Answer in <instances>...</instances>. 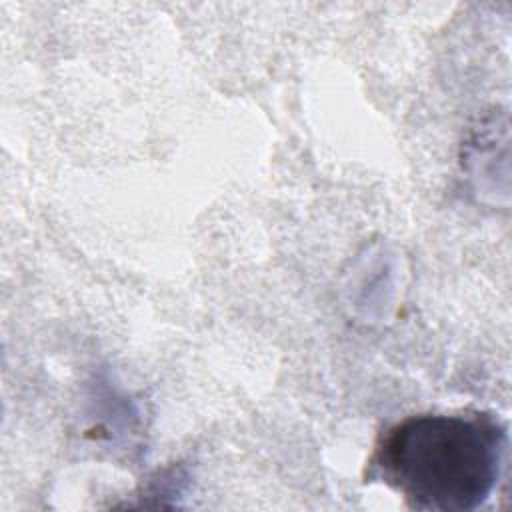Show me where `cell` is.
Listing matches in <instances>:
<instances>
[{"instance_id":"6da1fadb","label":"cell","mask_w":512,"mask_h":512,"mask_svg":"<svg viewBox=\"0 0 512 512\" xmlns=\"http://www.w3.org/2000/svg\"><path fill=\"white\" fill-rule=\"evenodd\" d=\"M506 442V428L486 412L408 416L374 444L368 478L382 480L410 508L470 512L496 488Z\"/></svg>"}]
</instances>
